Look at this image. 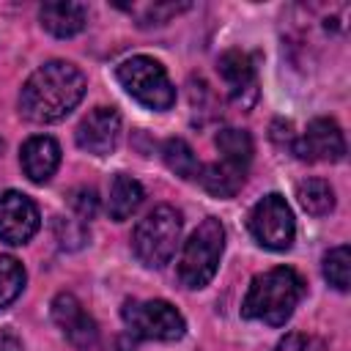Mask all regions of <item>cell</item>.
I'll list each match as a JSON object with an SVG mask.
<instances>
[{"mask_svg": "<svg viewBox=\"0 0 351 351\" xmlns=\"http://www.w3.org/2000/svg\"><path fill=\"white\" fill-rule=\"evenodd\" d=\"M0 145H3V143H0Z\"/></svg>", "mask_w": 351, "mask_h": 351, "instance_id": "obj_26", "label": "cell"}, {"mask_svg": "<svg viewBox=\"0 0 351 351\" xmlns=\"http://www.w3.org/2000/svg\"><path fill=\"white\" fill-rule=\"evenodd\" d=\"M22 170L33 184H47L60 165V145L49 134H36L22 145Z\"/></svg>", "mask_w": 351, "mask_h": 351, "instance_id": "obj_12", "label": "cell"}, {"mask_svg": "<svg viewBox=\"0 0 351 351\" xmlns=\"http://www.w3.org/2000/svg\"><path fill=\"white\" fill-rule=\"evenodd\" d=\"M186 5H176V3H154V5H129L132 14H137L140 25H165L173 14L184 11Z\"/></svg>", "mask_w": 351, "mask_h": 351, "instance_id": "obj_22", "label": "cell"}, {"mask_svg": "<svg viewBox=\"0 0 351 351\" xmlns=\"http://www.w3.org/2000/svg\"><path fill=\"white\" fill-rule=\"evenodd\" d=\"M302 162H340L346 154V140L332 118H315L307 123L304 134L291 143Z\"/></svg>", "mask_w": 351, "mask_h": 351, "instance_id": "obj_8", "label": "cell"}, {"mask_svg": "<svg viewBox=\"0 0 351 351\" xmlns=\"http://www.w3.org/2000/svg\"><path fill=\"white\" fill-rule=\"evenodd\" d=\"M69 203L74 206V211L80 214V219H90L99 208V197H96V189L90 186H77L69 197Z\"/></svg>", "mask_w": 351, "mask_h": 351, "instance_id": "obj_24", "label": "cell"}, {"mask_svg": "<svg viewBox=\"0 0 351 351\" xmlns=\"http://www.w3.org/2000/svg\"><path fill=\"white\" fill-rule=\"evenodd\" d=\"M143 203V186L137 178L126 176V173H118L110 184V197H107V211L115 222L121 219H129L137 206Z\"/></svg>", "mask_w": 351, "mask_h": 351, "instance_id": "obj_16", "label": "cell"}, {"mask_svg": "<svg viewBox=\"0 0 351 351\" xmlns=\"http://www.w3.org/2000/svg\"><path fill=\"white\" fill-rule=\"evenodd\" d=\"M162 159L167 165V170H173L178 178H197L200 176V162L195 156V151L189 148L186 140L181 137H170L165 145H162Z\"/></svg>", "mask_w": 351, "mask_h": 351, "instance_id": "obj_18", "label": "cell"}, {"mask_svg": "<svg viewBox=\"0 0 351 351\" xmlns=\"http://www.w3.org/2000/svg\"><path fill=\"white\" fill-rule=\"evenodd\" d=\"M121 140V115L112 107L90 110L77 126V145L93 156H107Z\"/></svg>", "mask_w": 351, "mask_h": 351, "instance_id": "obj_11", "label": "cell"}, {"mask_svg": "<svg viewBox=\"0 0 351 351\" xmlns=\"http://www.w3.org/2000/svg\"><path fill=\"white\" fill-rule=\"evenodd\" d=\"M38 230V208L22 192H3L0 195V241L5 244H25Z\"/></svg>", "mask_w": 351, "mask_h": 351, "instance_id": "obj_10", "label": "cell"}, {"mask_svg": "<svg viewBox=\"0 0 351 351\" xmlns=\"http://www.w3.org/2000/svg\"><path fill=\"white\" fill-rule=\"evenodd\" d=\"M302 296H304V280L291 266H274L252 277L241 304V315L252 321H263L269 326H282L293 315Z\"/></svg>", "mask_w": 351, "mask_h": 351, "instance_id": "obj_2", "label": "cell"}, {"mask_svg": "<svg viewBox=\"0 0 351 351\" xmlns=\"http://www.w3.org/2000/svg\"><path fill=\"white\" fill-rule=\"evenodd\" d=\"M55 233H58L60 247H69V250H74V247H80L85 241L82 219H63V217H58L55 219Z\"/></svg>", "mask_w": 351, "mask_h": 351, "instance_id": "obj_23", "label": "cell"}, {"mask_svg": "<svg viewBox=\"0 0 351 351\" xmlns=\"http://www.w3.org/2000/svg\"><path fill=\"white\" fill-rule=\"evenodd\" d=\"M121 315H123L126 329L134 337H143V340L173 343L178 337H184V332H186L184 315L165 299H145V302L134 299V302H126Z\"/></svg>", "mask_w": 351, "mask_h": 351, "instance_id": "obj_6", "label": "cell"}, {"mask_svg": "<svg viewBox=\"0 0 351 351\" xmlns=\"http://www.w3.org/2000/svg\"><path fill=\"white\" fill-rule=\"evenodd\" d=\"M324 277H326V282L332 288L348 291V282H351V250L346 244L332 247L324 255Z\"/></svg>", "mask_w": 351, "mask_h": 351, "instance_id": "obj_20", "label": "cell"}, {"mask_svg": "<svg viewBox=\"0 0 351 351\" xmlns=\"http://www.w3.org/2000/svg\"><path fill=\"white\" fill-rule=\"evenodd\" d=\"M25 288V269L16 258L0 255V307H8Z\"/></svg>", "mask_w": 351, "mask_h": 351, "instance_id": "obj_21", "label": "cell"}, {"mask_svg": "<svg viewBox=\"0 0 351 351\" xmlns=\"http://www.w3.org/2000/svg\"><path fill=\"white\" fill-rule=\"evenodd\" d=\"M118 82L126 93L148 110H170L176 101V88L165 66L148 55H134L118 66Z\"/></svg>", "mask_w": 351, "mask_h": 351, "instance_id": "obj_5", "label": "cell"}, {"mask_svg": "<svg viewBox=\"0 0 351 351\" xmlns=\"http://www.w3.org/2000/svg\"><path fill=\"white\" fill-rule=\"evenodd\" d=\"M217 148H219L225 162H230L241 170H247V165L252 162V151H255L252 137L244 129H233V126L217 132Z\"/></svg>", "mask_w": 351, "mask_h": 351, "instance_id": "obj_17", "label": "cell"}, {"mask_svg": "<svg viewBox=\"0 0 351 351\" xmlns=\"http://www.w3.org/2000/svg\"><path fill=\"white\" fill-rule=\"evenodd\" d=\"M52 318L77 351H96L99 348V326L85 313V307L77 302L74 293H58L52 299Z\"/></svg>", "mask_w": 351, "mask_h": 351, "instance_id": "obj_9", "label": "cell"}, {"mask_svg": "<svg viewBox=\"0 0 351 351\" xmlns=\"http://www.w3.org/2000/svg\"><path fill=\"white\" fill-rule=\"evenodd\" d=\"M217 71L225 80L230 96L241 104H247L244 93H250V99H255V66L250 60L247 52L241 49H228L225 55H219L217 60Z\"/></svg>", "mask_w": 351, "mask_h": 351, "instance_id": "obj_13", "label": "cell"}, {"mask_svg": "<svg viewBox=\"0 0 351 351\" xmlns=\"http://www.w3.org/2000/svg\"><path fill=\"white\" fill-rule=\"evenodd\" d=\"M250 230L261 247L274 250V252L288 250L293 244L296 225H293V214L285 197L277 192L263 195L250 211Z\"/></svg>", "mask_w": 351, "mask_h": 351, "instance_id": "obj_7", "label": "cell"}, {"mask_svg": "<svg viewBox=\"0 0 351 351\" xmlns=\"http://www.w3.org/2000/svg\"><path fill=\"white\" fill-rule=\"evenodd\" d=\"M0 351H22V340L11 329H0Z\"/></svg>", "mask_w": 351, "mask_h": 351, "instance_id": "obj_25", "label": "cell"}, {"mask_svg": "<svg viewBox=\"0 0 351 351\" xmlns=\"http://www.w3.org/2000/svg\"><path fill=\"white\" fill-rule=\"evenodd\" d=\"M41 25L58 36V38H71L85 27L88 19V8L82 3H71V0H55V3H44L41 11Z\"/></svg>", "mask_w": 351, "mask_h": 351, "instance_id": "obj_14", "label": "cell"}, {"mask_svg": "<svg viewBox=\"0 0 351 351\" xmlns=\"http://www.w3.org/2000/svg\"><path fill=\"white\" fill-rule=\"evenodd\" d=\"M296 197L302 203V208L313 217H324L335 208V192L324 178H307L296 186Z\"/></svg>", "mask_w": 351, "mask_h": 351, "instance_id": "obj_19", "label": "cell"}, {"mask_svg": "<svg viewBox=\"0 0 351 351\" xmlns=\"http://www.w3.org/2000/svg\"><path fill=\"white\" fill-rule=\"evenodd\" d=\"M85 96V77L74 63L49 60L38 66L19 90V112L33 123L63 121Z\"/></svg>", "mask_w": 351, "mask_h": 351, "instance_id": "obj_1", "label": "cell"}, {"mask_svg": "<svg viewBox=\"0 0 351 351\" xmlns=\"http://www.w3.org/2000/svg\"><path fill=\"white\" fill-rule=\"evenodd\" d=\"M225 250V228L217 217H206L192 236L184 241L178 258V280L186 288H203L217 274L219 258Z\"/></svg>", "mask_w": 351, "mask_h": 351, "instance_id": "obj_4", "label": "cell"}, {"mask_svg": "<svg viewBox=\"0 0 351 351\" xmlns=\"http://www.w3.org/2000/svg\"><path fill=\"white\" fill-rule=\"evenodd\" d=\"M181 214L173 206L151 208L132 233V250L137 261L148 269H162L165 263H170L181 241Z\"/></svg>", "mask_w": 351, "mask_h": 351, "instance_id": "obj_3", "label": "cell"}, {"mask_svg": "<svg viewBox=\"0 0 351 351\" xmlns=\"http://www.w3.org/2000/svg\"><path fill=\"white\" fill-rule=\"evenodd\" d=\"M244 173L247 170H241V167H236V165H230V162H211V165H206V167H200V184H203V189L208 192V195H214V197H233L239 189H241V184H244Z\"/></svg>", "mask_w": 351, "mask_h": 351, "instance_id": "obj_15", "label": "cell"}]
</instances>
